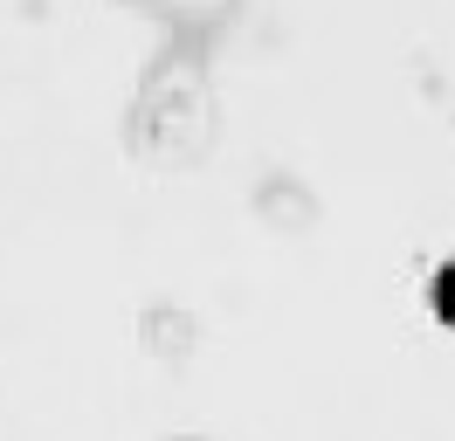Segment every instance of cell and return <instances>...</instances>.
I'll return each mask as SVG.
<instances>
[{
  "label": "cell",
  "instance_id": "6da1fadb",
  "mask_svg": "<svg viewBox=\"0 0 455 441\" xmlns=\"http://www.w3.org/2000/svg\"><path fill=\"white\" fill-rule=\"evenodd\" d=\"M435 310H442V325H455V262L442 269V283H435Z\"/></svg>",
  "mask_w": 455,
  "mask_h": 441
}]
</instances>
